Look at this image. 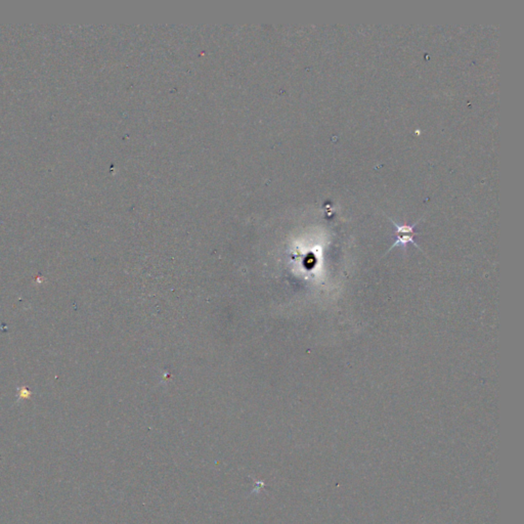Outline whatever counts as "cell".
Segmentation results:
<instances>
[{"label": "cell", "instance_id": "1", "mask_svg": "<svg viewBox=\"0 0 524 524\" xmlns=\"http://www.w3.org/2000/svg\"><path fill=\"white\" fill-rule=\"evenodd\" d=\"M388 219L391 222V224L395 226V234H396V241L392 244V246L389 248L388 252H390L394 247H403L405 251L407 250V246L409 244H412L415 247H417L418 249L423 252V250L421 249V247L415 242V240H413V238H415V236L417 234V232L415 231V227L419 225V223L421 222V219L418 220V222H416L413 225H398L396 224L393 219H391L390 217H388ZM387 252V253H388ZM386 253V254H387Z\"/></svg>", "mask_w": 524, "mask_h": 524}]
</instances>
